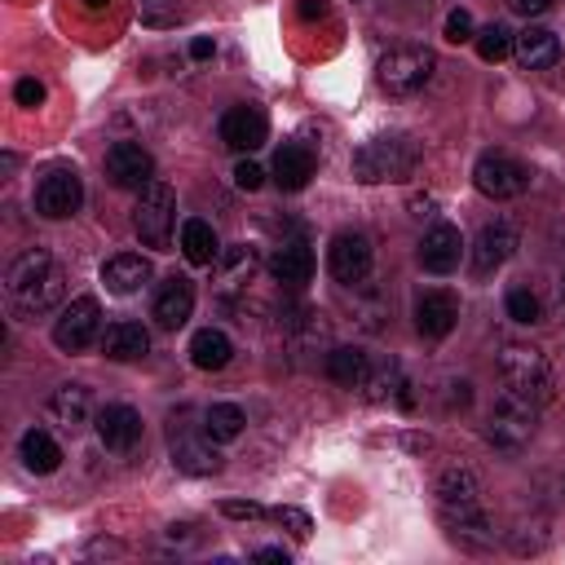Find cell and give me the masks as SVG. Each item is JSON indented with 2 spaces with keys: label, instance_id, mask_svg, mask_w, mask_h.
Wrapping results in <instances>:
<instances>
[{
  "label": "cell",
  "instance_id": "20",
  "mask_svg": "<svg viewBox=\"0 0 565 565\" xmlns=\"http://www.w3.org/2000/svg\"><path fill=\"white\" fill-rule=\"evenodd\" d=\"M150 260L146 256H137V252H119V256H110L106 265H102V282H106V291H115V296H132V291H141L146 282H150Z\"/></svg>",
  "mask_w": 565,
  "mask_h": 565
},
{
  "label": "cell",
  "instance_id": "42",
  "mask_svg": "<svg viewBox=\"0 0 565 565\" xmlns=\"http://www.w3.org/2000/svg\"><path fill=\"white\" fill-rule=\"evenodd\" d=\"M296 9H300V18H322L327 13V0H300Z\"/></svg>",
  "mask_w": 565,
  "mask_h": 565
},
{
  "label": "cell",
  "instance_id": "10",
  "mask_svg": "<svg viewBox=\"0 0 565 565\" xmlns=\"http://www.w3.org/2000/svg\"><path fill=\"white\" fill-rule=\"evenodd\" d=\"M371 260H375V252H371V238H366L362 230H340V234L331 238V247H327V269H331V278H335L340 287L366 282Z\"/></svg>",
  "mask_w": 565,
  "mask_h": 565
},
{
  "label": "cell",
  "instance_id": "40",
  "mask_svg": "<svg viewBox=\"0 0 565 565\" xmlns=\"http://www.w3.org/2000/svg\"><path fill=\"white\" fill-rule=\"evenodd\" d=\"M508 9H512V13H521V18H539V13H547V9H552V0H508Z\"/></svg>",
  "mask_w": 565,
  "mask_h": 565
},
{
  "label": "cell",
  "instance_id": "17",
  "mask_svg": "<svg viewBox=\"0 0 565 565\" xmlns=\"http://www.w3.org/2000/svg\"><path fill=\"white\" fill-rule=\"evenodd\" d=\"M459 256H463V238H459V230L446 225V221H437V225L424 234V243H419V265H424L428 274H450V269L459 265Z\"/></svg>",
  "mask_w": 565,
  "mask_h": 565
},
{
  "label": "cell",
  "instance_id": "16",
  "mask_svg": "<svg viewBox=\"0 0 565 565\" xmlns=\"http://www.w3.org/2000/svg\"><path fill=\"white\" fill-rule=\"evenodd\" d=\"M190 313H194V282L172 274V278L159 287L150 318H154L163 331H177V327H185V322H190Z\"/></svg>",
  "mask_w": 565,
  "mask_h": 565
},
{
  "label": "cell",
  "instance_id": "1",
  "mask_svg": "<svg viewBox=\"0 0 565 565\" xmlns=\"http://www.w3.org/2000/svg\"><path fill=\"white\" fill-rule=\"evenodd\" d=\"M4 282H9V296H13V305L22 313H44V309H53L66 296V269L40 243L26 247L22 256H13Z\"/></svg>",
  "mask_w": 565,
  "mask_h": 565
},
{
  "label": "cell",
  "instance_id": "14",
  "mask_svg": "<svg viewBox=\"0 0 565 565\" xmlns=\"http://www.w3.org/2000/svg\"><path fill=\"white\" fill-rule=\"evenodd\" d=\"M516 225L512 221H490V225H481V234H477V243H472V274H494L499 265H508L512 260V252H516Z\"/></svg>",
  "mask_w": 565,
  "mask_h": 565
},
{
  "label": "cell",
  "instance_id": "3",
  "mask_svg": "<svg viewBox=\"0 0 565 565\" xmlns=\"http://www.w3.org/2000/svg\"><path fill=\"white\" fill-rule=\"evenodd\" d=\"M499 380H503V388L508 393H521V397H530V402H547L552 397V388H556V380H552V362H547V353L543 349H534V344H503V353H499Z\"/></svg>",
  "mask_w": 565,
  "mask_h": 565
},
{
  "label": "cell",
  "instance_id": "9",
  "mask_svg": "<svg viewBox=\"0 0 565 565\" xmlns=\"http://www.w3.org/2000/svg\"><path fill=\"white\" fill-rule=\"evenodd\" d=\"M84 203V181L75 168H49L40 181H35V212L49 216V221H66L75 216Z\"/></svg>",
  "mask_w": 565,
  "mask_h": 565
},
{
  "label": "cell",
  "instance_id": "6",
  "mask_svg": "<svg viewBox=\"0 0 565 565\" xmlns=\"http://www.w3.org/2000/svg\"><path fill=\"white\" fill-rule=\"evenodd\" d=\"M172 221H177V194H172V185H168V181L141 185V199H137V207H132V230H137V238H141L146 247L163 252V247L172 243Z\"/></svg>",
  "mask_w": 565,
  "mask_h": 565
},
{
  "label": "cell",
  "instance_id": "38",
  "mask_svg": "<svg viewBox=\"0 0 565 565\" xmlns=\"http://www.w3.org/2000/svg\"><path fill=\"white\" fill-rule=\"evenodd\" d=\"M13 97H18V106H40L44 102V84L40 79H18Z\"/></svg>",
  "mask_w": 565,
  "mask_h": 565
},
{
  "label": "cell",
  "instance_id": "2",
  "mask_svg": "<svg viewBox=\"0 0 565 565\" xmlns=\"http://www.w3.org/2000/svg\"><path fill=\"white\" fill-rule=\"evenodd\" d=\"M419 163V141L406 132H380L353 150V177L375 185V181H406Z\"/></svg>",
  "mask_w": 565,
  "mask_h": 565
},
{
  "label": "cell",
  "instance_id": "7",
  "mask_svg": "<svg viewBox=\"0 0 565 565\" xmlns=\"http://www.w3.org/2000/svg\"><path fill=\"white\" fill-rule=\"evenodd\" d=\"M93 340H102V305L93 296H75L53 322V344L62 353H84Z\"/></svg>",
  "mask_w": 565,
  "mask_h": 565
},
{
  "label": "cell",
  "instance_id": "28",
  "mask_svg": "<svg viewBox=\"0 0 565 565\" xmlns=\"http://www.w3.org/2000/svg\"><path fill=\"white\" fill-rule=\"evenodd\" d=\"M18 455H22V463L31 468V472H57V463H62V446L44 433V428H26L22 433V441H18Z\"/></svg>",
  "mask_w": 565,
  "mask_h": 565
},
{
  "label": "cell",
  "instance_id": "5",
  "mask_svg": "<svg viewBox=\"0 0 565 565\" xmlns=\"http://www.w3.org/2000/svg\"><path fill=\"white\" fill-rule=\"evenodd\" d=\"M534 428H539V402H530V397H521V393H503V397L494 402V411H490L486 437H490L494 450L516 455V450L530 446Z\"/></svg>",
  "mask_w": 565,
  "mask_h": 565
},
{
  "label": "cell",
  "instance_id": "19",
  "mask_svg": "<svg viewBox=\"0 0 565 565\" xmlns=\"http://www.w3.org/2000/svg\"><path fill=\"white\" fill-rule=\"evenodd\" d=\"M269 274H274V282H282V287L309 282V278H313V252H309V243H305V238H287L282 247H274Z\"/></svg>",
  "mask_w": 565,
  "mask_h": 565
},
{
  "label": "cell",
  "instance_id": "18",
  "mask_svg": "<svg viewBox=\"0 0 565 565\" xmlns=\"http://www.w3.org/2000/svg\"><path fill=\"white\" fill-rule=\"evenodd\" d=\"M172 463H177L181 472H190V477H212V472H221V455H216V446H212L207 433L194 437V433H177V428H172Z\"/></svg>",
  "mask_w": 565,
  "mask_h": 565
},
{
  "label": "cell",
  "instance_id": "32",
  "mask_svg": "<svg viewBox=\"0 0 565 565\" xmlns=\"http://www.w3.org/2000/svg\"><path fill=\"white\" fill-rule=\"evenodd\" d=\"M503 305H508V318H512V322H521V327L543 322V300H539L530 287H512Z\"/></svg>",
  "mask_w": 565,
  "mask_h": 565
},
{
  "label": "cell",
  "instance_id": "27",
  "mask_svg": "<svg viewBox=\"0 0 565 565\" xmlns=\"http://www.w3.org/2000/svg\"><path fill=\"white\" fill-rule=\"evenodd\" d=\"M366 375H371V362H366L362 349L335 344V349L327 353V380H335L340 388H358V384H366Z\"/></svg>",
  "mask_w": 565,
  "mask_h": 565
},
{
  "label": "cell",
  "instance_id": "13",
  "mask_svg": "<svg viewBox=\"0 0 565 565\" xmlns=\"http://www.w3.org/2000/svg\"><path fill=\"white\" fill-rule=\"evenodd\" d=\"M455 322H459V300H455V291L428 287V291L415 296V327H419V335L441 340V335L455 331Z\"/></svg>",
  "mask_w": 565,
  "mask_h": 565
},
{
  "label": "cell",
  "instance_id": "36",
  "mask_svg": "<svg viewBox=\"0 0 565 565\" xmlns=\"http://www.w3.org/2000/svg\"><path fill=\"white\" fill-rule=\"evenodd\" d=\"M221 512L234 516V521H260V516H269V512H265L260 503H252V499H225Z\"/></svg>",
  "mask_w": 565,
  "mask_h": 565
},
{
  "label": "cell",
  "instance_id": "12",
  "mask_svg": "<svg viewBox=\"0 0 565 565\" xmlns=\"http://www.w3.org/2000/svg\"><path fill=\"white\" fill-rule=\"evenodd\" d=\"M106 177H110V185H119V190H141V185L154 181V159H150V150L137 146V141H115V146L106 150Z\"/></svg>",
  "mask_w": 565,
  "mask_h": 565
},
{
  "label": "cell",
  "instance_id": "44",
  "mask_svg": "<svg viewBox=\"0 0 565 565\" xmlns=\"http://www.w3.org/2000/svg\"><path fill=\"white\" fill-rule=\"evenodd\" d=\"M106 4H110V0H84V9H88V13H102Z\"/></svg>",
  "mask_w": 565,
  "mask_h": 565
},
{
  "label": "cell",
  "instance_id": "33",
  "mask_svg": "<svg viewBox=\"0 0 565 565\" xmlns=\"http://www.w3.org/2000/svg\"><path fill=\"white\" fill-rule=\"evenodd\" d=\"M397 384H402V380H397V371H393V366H384V371L366 375V397H371V402H384V397H388Z\"/></svg>",
  "mask_w": 565,
  "mask_h": 565
},
{
  "label": "cell",
  "instance_id": "39",
  "mask_svg": "<svg viewBox=\"0 0 565 565\" xmlns=\"http://www.w3.org/2000/svg\"><path fill=\"white\" fill-rule=\"evenodd\" d=\"M446 388H450L446 393V406H468L472 402V384L468 380H446Z\"/></svg>",
  "mask_w": 565,
  "mask_h": 565
},
{
  "label": "cell",
  "instance_id": "31",
  "mask_svg": "<svg viewBox=\"0 0 565 565\" xmlns=\"http://www.w3.org/2000/svg\"><path fill=\"white\" fill-rule=\"evenodd\" d=\"M472 40H477V53H481V62H503V57L512 53V44H516V35H512L503 22H490V26H481Z\"/></svg>",
  "mask_w": 565,
  "mask_h": 565
},
{
  "label": "cell",
  "instance_id": "29",
  "mask_svg": "<svg viewBox=\"0 0 565 565\" xmlns=\"http://www.w3.org/2000/svg\"><path fill=\"white\" fill-rule=\"evenodd\" d=\"M181 252H185V260H190V265H216V256H221L216 230H212L207 221L190 216V221L181 225Z\"/></svg>",
  "mask_w": 565,
  "mask_h": 565
},
{
  "label": "cell",
  "instance_id": "30",
  "mask_svg": "<svg viewBox=\"0 0 565 565\" xmlns=\"http://www.w3.org/2000/svg\"><path fill=\"white\" fill-rule=\"evenodd\" d=\"M243 428H247V415L234 402H212L203 411V433L212 441H234V437H243Z\"/></svg>",
  "mask_w": 565,
  "mask_h": 565
},
{
  "label": "cell",
  "instance_id": "21",
  "mask_svg": "<svg viewBox=\"0 0 565 565\" xmlns=\"http://www.w3.org/2000/svg\"><path fill=\"white\" fill-rule=\"evenodd\" d=\"M512 53H516V62H521L525 71H547V66L561 62V40H556V31H547V26H525V31L516 35Z\"/></svg>",
  "mask_w": 565,
  "mask_h": 565
},
{
  "label": "cell",
  "instance_id": "4",
  "mask_svg": "<svg viewBox=\"0 0 565 565\" xmlns=\"http://www.w3.org/2000/svg\"><path fill=\"white\" fill-rule=\"evenodd\" d=\"M380 88L388 97H415L433 71H437V53L428 44H393L384 57H380Z\"/></svg>",
  "mask_w": 565,
  "mask_h": 565
},
{
  "label": "cell",
  "instance_id": "22",
  "mask_svg": "<svg viewBox=\"0 0 565 565\" xmlns=\"http://www.w3.org/2000/svg\"><path fill=\"white\" fill-rule=\"evenodd\" d=\"M256 247H247V243H230L221 256H216V278H221V296H238V291H247V282H252V274H256Z\"/></svg>",
  "mask_w": 565,
  "mask_h": 565
},
{
  "label": "cell",
  "instance_id": "11",
  "mask_svg": "<svg viewBox=\"0 0 565 565\" xmlns=\"http://www.w3.org/2000/svg\"><path fill=\"white\" fill-rule=\"evenodd\" d=\"M265 137H269V119H265V110H260V106L238 102V106H230V110L221 115V141H225L230 150H238V154L260 150V146H265Z\"/></svg>",
  "mask_w": 565,
  "mask_h": 565
},
{
  "label": "cell",
  "instance_id": "34",
  "mask_svg": "<svg viewBox=\"0 0 565 565\" xmlns=\"http://www.w3.org/2000/svg\"><path fill=\"white\" fill-rule=\"evenodd\" d=\"M278 525H287L296 539H309V512H300V508H274L269 512Z\"/></svg>",
  "mask_w": 565,
  "mask_h": 565
},
{
  "label": "cell",
  "instance_id": "41",
  "mask_svg": "<svg viewBox=\"0 0 565 565\" xmlns=\"http://www.w3.org/2000/svg\"><path fill=\"white\" fill-rule=\"evenodd\" d=\"M212 53H216V44H212V40H203V35H199V40H190V57H194V62H203V57H212Z\"/></svg>",
  "mask_w": 565,
  "mask_h": 565
},
{
  "label": "cell",
  "instance_id": "43",
  "mask_svg": "<svg viewBox=\"0 0 565 565\" xmlns=\"http://www.w3.org/2000/svg\"><path fill=\"white\" fill-rule=\"evenodd\" d=\"M256 561H278V565H287L291 556H287V547H260V552H256Z\"/></svg>",
  "mask_w": 565,
  "mask_h": 565
},
{
  "label": "cell",
  "instance_id": "24",
  "mask_svg": "<svg viewBox=\"0 0 565 565\" xmlns=\"http://www.w3.org/2000/svg\"><path fill=\"white\" fill-rule=\"evenodd\" d=\"M313 168H318V159H313V150H309L305 141H287V146H278V154H274V181H278L282 190H305L309 177H313Z\"/></svg>",
  "mask_w": 565,
  "mask_h": 565
},
{
  "label": "cell",
  "instance_id": "25",
  "mask_svg": "<svg viewBox=\"0 0 565 565\" xmlns=\"http://www.w3.org/2000/svg\"><path fill=\"white\" fill-rule=\"evenodd\" d=\"M49 415H53V424H62L66 433L84 428L88 415H93V397H88V388H84V384H62V388H53V397H49Z\"/></svg>",
  "mask_w": 565,
  "mask_h": 565
},
{
  "label": "cell",
  "instance_id": "37",
  "mask_svg": "<svg viewBox=\"0 0 565 565\" xmlns=\"http://www.w3.org/2000/svg\"><path fill=\"white\" fill-rule=\"evenodd\" d=\"M260 181H265V172H260V163H252V159H243V163L234 168V185H238V190H260Z\"/></svg>",
  "mask_w": 565,
  "mask_h": 565
},
{
  "label": "cell",
  "instance_id": "15",
  "mask_svg": "<svg viewBox=\"0 0 565 565\" xmlns=\"http://www.w3.org/2000/svg\"><path fill=\"white\" fill-rule=\"evenodd\" d=\"M97 437H102L106 450L128 455L141 441V415L132 406H124V402H110V406L97 411Z\"/></svg>",
  "mask_w": 565,
  "mask_h": 565
},
{
  "label": "cell",
  "instance_id": "35",
  "mask_svg": "<svg viewBox=\"0 0 565 565\" xmlns=\"http://www.w3.org/2000/svg\"><path fill=\"white\" fill-rule=\"evenodd\" d=\"M446 40H450V44L472 40V13H468V9H455V13L446 18Z\"/></svg>",
  "mask_w": 565,
  "mask_h": 565
},
{
  "label": "cell",
  "instance_id": "26",
  "mask_svg": "<svg viewBox=\"0 0 565 565\" xmlns=\"http://www.w3.org/2000/svg\"><path fill=\"white\" fill-rule=\"evenodd\" d=\"M230 358H234V344H230L225 331H216V327L194 331V340H190V362H194L199 371H221V366H230Z\"/></svg>",
  "mask_w": 565,
  "mask_h": 565
},
{
  "label": "cell",
  "instance_id": "23",
  "mask_svg": "<svg viewBox=\"0 0 565 565\" xmlns=\"http://www.w3.org/2000/svg\"><path fill=\"white\" fill-rule=\"evenodd\" d=\"M102 353L110 362H141L150 353V331L141 322H110L102 331Z\"/></svg>",
  "mask_w": 565,
  "mask_h": 565
},
{
  "label": "cell",
  "instance_id": "8",
  "mask_svg": "<svg viewBox=\"0 0 565 565\" xmlns=\"http://www.w3.org/2000/svg\"><path fill=\"white\" fill-rule=\"evenodd\" d=\"M472 181H477V190H481L486 199H516V194L530 190V168L516 163V159L503 154V150H486V154L477 159V168H472Z\"/></svg>",
  "mask_w": 565,
  "mask_h": 565
}]
</instances>
